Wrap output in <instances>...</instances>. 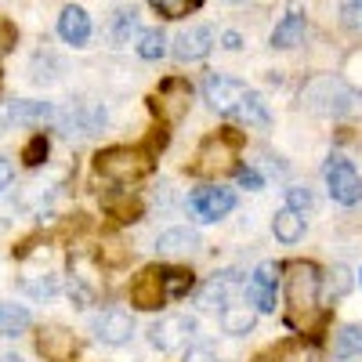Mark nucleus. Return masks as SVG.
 Masks as SVG:
<instances>
[{"mask_svg": "<svg viewBox=\"0 0 362 362\" xmlns=\"http://www.w3.org/2000/svg\"><path fill=\"white\" fill-rule=\"evenodd\" d=\"M203 98L206 105L221 112V116H232V119H243L247 127H268L272 116L264 109V98L257 90H250L243 80H232V76H206L203 80Z\"/></svg>", "mask_w": 362, "mask_h": 362, "instance_id": "f257e3e1", "label": "nucleus"}, {"mask_svg": "<svg viewBox=\"0 0 362 362\" xmlns=\"http://www.w3.org/2000/svg\"><path fill=\"white\" fill-rule=\"evenodd\" d=\"M189 286H192V276H185V272H156V268H148L131 286V297H134L138 308H163L170 297H181Z\"/></svg>", "mask_w": 362, "mask_h": 362, "instance_id": "f03ea898", "label": "nucleus"}, {"mask_svg": "<svg viewBox=\"0 0 362 362\" xmlns=\"http://www.w3.org/2000/svg\"><path fill=\"white\" fill-rule=\"evenodd\" d=\"M300 98H305L308 109H315V112H322V116H344V112H351V105H355V95H351L341 80H334V76L312 80Z\"/></svg>", "mask_w": 362, "mask_h": 362, "instance_id": "7ed1b4c3", "label": "nucleus"}, {"mask_svg": "<svg viewBox=\"0 0 362 362\" xmlns=\"http://www.w3.org/2000/svg\"><path fill=\"white\" fill-rule=\"evenodd\" d=\"M322 181H326L329 199L341 203V206H355V203L362 199V177H358L355 163L344 160V156H329V160H326Z\"/></svg>", "mask_w": 362, "mask_h": 362, "instance_id": "20e7f679", "label": "nucleus"}, {"mask_svg": "<svg viewBox=\"0 0 362 362\" xmlns=\"http://www.w3.org/2000/svg\"><path fill=\"white\" fill-rule=\"evenodd\" d=\"M235 210V192L221 185H203L189 196V214L196 221H221Z\"/></svg>", "mask_w": 362, "mask_h": 362, "instance_id": "39448f33", "label": "nucleus"}, {"mask_svg": "<svg viewBox=\"0 0 362 362\" xmlns=\"http://www.w3.org/2000/svg\"><path fill=\"white\" fill-rule=\"evenodd\" d=\"M247 300L254 312L272 315L279 308V268L276 264H257L247 279Z\"/></svg>", "mask_w": 362, "mask_h": 362, "instance_id": "423d86ee", "label": "nucleus"}, {"mask_svg": "<svg viewBox=\"0 0 362 362\" xmlns=\"http://www.w3.org/2000/svg\"><path fill=\"white\" fill-rule=\"evenodd\" d=\"M196 334V319L192 315H163L160 322H153L148 329V341L160 351H181Z\"/></svg>", "mask_w": 362, "mask_h": 362, "instance_id": "0eeeda50", "label": "nucleus"}, {"mask_svg": "<svg viewBox=\"0 0 362 362\" xmlns=\"http://www.w3.org/2000/svg\"><path fill=\"white\" fill-rule=\"evenodd\" d=\"M90 334H95V341H102L109 348H119V344H127L134 337V319L124 308H109L90 322Z\"/></svg>", "mask_w": 362, "mask_h": 362, "instance_id": "6e6552de", "label": "nucleus"}, {"mask_svg": "<svg viewBox=\"0 0 362 362\" xmlns=\"http://www.w3.org/2000/svg\"><path fill=\"white\" fill-rule=\"evenodd\" d=\"M199 247H203V239L189 225H174V228L156 235V254L160 257H192Z\"/></svg>", "mask_w": 362, "mask_h": 362, "instance_id": "1a4fd4ad", "label": "nucleus"}, {"mask_svg": "<svg viewBox=\"0 0 362 362\" xmlns=\"http://www.w3.org/2000/svg\"><path fill=\"white\" fill-rule=\"evenodd\" d=\"M210 47H214V29L210 25H189L174 37V54L181 62H199L210 54Z\"/></svg>", "mask_w": 362, "mask_h": 362, "instance_id": "9d476101", "label": "nucleus"}, {"mask_svg": "<svg viewBox=\"0 0 362 362\" xmlns=\"http://www.w3.org/2000/svg\"><path fill=\"white\" fill-rule=\"evenodd\" d=\"M319 297V272L312 264H293L290 276V305L297 308H312Z\"/></svg>", "mask_w": 362, "mask_h": 362, "instance_id": "9b49d317", "label": "nucleus"}, {"mask_svg": "<svg viewBox=\"0 0 362 362\" xmlns=\"http://www.w3.org/2000/svg\"><path fill=\"white\" fill-rule=\"evenodd\" d=\"M58 37H62L66 44H73V47H87V40H90V15L83 8L69 4L62 15H58Z\"/></svg>", "mask_w": 362, "mask_h": 362, "instance_id": "f8f14e48", "label": "nucleus"}, {"mask_svg": "<svg viewBox=\"0 0 362 362\" xmlns=\"http://www.w3.org/2000/svg\"><path fill=\"white\" fill-rule=\"evenodd\" d=\"M272 232H276L279 243L293 247V243H300V239H305L308 221H305V214H297V210L283 206V210H276V218H272Z\"/></svg>", "mask_w": 362, "mask_h": 362, "instance_id": "ddd939ff", "label": "nucleus"}, {"mask_svg": "<svg viewBox=\"0 0 362 362\" xmlns=\"http://www.w3.org/2000/svg\"><path fill=\"white\" fill-rule=\"evenodd\" d=\"M300 40H305V11L293 8L276 22V29H272V47L286 51V47H297Z\"/></svg>", "mask_w": 362, "mask_h": 362, "instance_id": "4468645a", "label": "nucleus"}, {"mask_svg": "<svg viewBox=\"0 0 362 362\" xmlns=\"http://www.w3.org/2000/svg\"><path fill=\"white\" fill-rule=\"evenodd\" d=\"M218 315H221V329H225V334H232V337L250 334L254 322H257V312L250 305H243V300H232V305H225Z\"/></svg>", "mask_w": 362, "mask_h": 362, "instance_id": "2eb2a0df", "label": "nucleus"}, {"mask_svg": "<svg viewBox=\"0 0 362 362\" xmlns=\"http://www.w3.org/2000/svg\"><path fill=\"white\" fill-rule=\"evenodd\" d=\"M232 293H235V276H218V279H210L203 290H199V308L206 312H221L225 305H232Z\"/></svg>", "mask_w": 362, "mask_h": 362, "instance_id": "dca6fc26", "label": "nucleus"}, {"mask_svg": "<svg viewBox=\"0 0 362 362\" xmlns=\"http://www.w3.org/2000/svg\"><path fill=\"white\" fill-rule=\"evenodd\" d=\"M58 119L69 127V134H73V127H76V134H95V131L105 124V109H102V105H76L73 112L58 116Z\"/></svg>", "mask_w": 362, "mask_h": 362, "instance_id": "f3484780", "label": "nucleus"}, {"mask_svg": "<svg viewBox=\"0 0 362 362\" xmlns=\"http://www.w3.org/2000/svg\"><path fill=\"white\" fill-rule=\"evenodd\" d=\"M58 119V109L51 102H11V124H51Z\"/></svg>", "mask_w": 362, "mask_h": 362, "instance_id": "a211bd4d", "label": "nucleus"}, {"mask_svg": "<svg viewBox=\"0 0 362 362\" xmlns=\"http://www.w3.org/2000/svg\"><path fill=\"white\" fill-rule=\"evenodd\" d=\"M134 33H138V11L134 8H119L112 15V22H109V40L116 47H127Z\"/></svg>", "mask_w": 362, "mask_h": 362, "instance_id": "6ab92c4d", "label": "nucleus"}, {"mask_svg": "<svg viewBox=\"0 0 362 362\" xmlns=\"http://www.w3.org/2000/svg\"><path fill=\"white\" fill-rule=\"evenodd\" d=\"M29 326H33V315L22 305H0V337H18Z\"/></svg>", "mask_w": 362, "mask_h": 362, "instance_id": "aec40b11", "label": "nucleus"}, {"mask_svg": "<svg viewBox=\"0 0 362 362\" xmlns=\"http://www.w3.org/2000/svg\"><path fill=\"white\" fill-rule=\"evenodd\" d=\"M362 355V326H341L334 334V358H355Z\"/></svg>", "mask_w": 362, "mask_h": 362, "instance_id": "412c9836", "label": "nucleus"}, {"mask_svg": "<svg viewBox=\"0 0 362 362\" xmlns=\"http://www.w3.org/2000/svg\"><path fill=\"white\" fill-rule=\"evenodd\" d=\"M138 54L145 58V62H156V58L167 54V37H163V29H141L138 33Z\"/></svg>", "mask_w": 362, "mask_h": 362, "instance_id": "4be33fe9", "label": "nucleus"}, {"mask_svg": "<svg viewBox=\"0 0 362 362\" xmlns=\"http://www.w3.org/2000/svg\"><path fill=\"white\" fill-rule=\"evenodd\" d=\"M148 4H153L163 18H185L189 11H196L203 0H148Z\"/></svg>", "mask_w": 362, "mask_h": 362, "instance_id": "5701e85b", "label": "nucleus"}, {"mask_svg": "<svg viewBox=\"0 0 362 362\" xmlns=\"http://www.w3.org/2000/svg\"><path fill=\"white\" fill-rule=\"evenodd\" d=\"M286 206H290V210H297V214H308V210L315 206L312 189H305V185H293V189H286Z\"/></svg>", "mask_w": 362, "mask_h": 362, "instance_id": "b1692460", "label": "nucleus"}, {"mask_svg": "<svg viewBox=\"0 0 362 362\" xmlns=\"http://www.w3.org/2000/svg\"><path fill=\"white\" fill-rule=\"evenodd\" d=\"M341 22L351 33H362V0H341Z\"/></svg>", "mask_w": 362, "mask_h": 362, "instance_id": "393cba45", "label": "nucleus"}, {"mask_svg": "<svg viewBox=\"0 0 362 362\" xmlns=\"http://www.w3.org/2000/svg\"><path fill=\"white\" fill-rule=\"evenodd\" d=\"M239 185H243V189H250V192H257V189H264V177L254 170V167H243V170H239Z\"/></svg>", "mask_w": 362, "mask_h": 362, "instance_id": "a878e982", "label": "nucleus"}, {"mask_svg": "<svg viewBox=\"0 0 362 362\" xmlns=\"http://www.w3.org/2000/svg\"><path fill=\"white\" fill-rule=\"evenodd\" d=\"M15 181V167H11V160L8 156H0V192H4L8 185Z\"/></svg>", "mask_w": 362, "mask_h": 362, "instance_id": "bb28decb", "label": "nucleus"}, {"mask_svg": "<svg viewBox=\"0 0 362 362\" xmlns=\"http://www.w3.org/2000/svg\"><path fill=\"white\" fill-rule=\"evenodd\" d=\"M11 127V102H0V134Z\"/></svg>", "mask_w": 362, "mask_h": 362, "instance_id": "cd10ccee", "label": "nucleus"}, {"mask_svg": "<svg viewBox=\"0 0 362 362\" xmlns=\"http://www.w3.org/2000/svg\"><path fill=\"white\" fill-rule=\"evenodd\" d=\"M221 40H225V47H228V51H239V47H243V37L232 33V29H228V33H221Z\"/></svg>", "mask_w": 362, "mask_h": 362, "instance_id": "c85d7f7f", "label": "nucleus"}, {"mask_svg": "<svg viewBox=\"0 0 362 362\" xmlns=\"http://www.w3.org/2000/svg\"><path fill=\"white\" fill-rule=\"evenodd\" d=\"M189 362H218V358L210 355L206 348H192V351H189Z\"/></svg>", "mask_w": 362, "mask_h": 362, "instance_id": "c756f323", "label": "nucleus"}, {"mask_svg": "<svg viewBox=\"0 0 362 362\" xmlns=\"http://www.w3.org/2000/svg\"><path fill=\"white\" fill-rule=\"evenodd\" d=\"M0 362H22V358H18L15 351H4V355H0Z\"/></svg>", "mask_w": 362, "mask_h": 362, "instance_id": "7c9ffc66", "label": "nucleus"}, {"mask_svg": "<svg viewBox=\"0 0 362 362\" xmlns=\"http://www.w3.org/2000/svg\"><path fill=\"white\" fill-rule=\"evenodd\" d=\"M228 4H247V0H228Z\"/></svg>", "mask_w": 362, "mask_h": 362, "instance_id": "2f4dec72", "label": "nucleus"}, {"mask_svg": "<svg viewBox=\"0 0 362 362\" xmlns=\"http://www.w3.org/2000/svg\"><path fill=\"white\" fill-rule=\"evenodd\" d=\"M358 283H362V268H358Z\"/></svg>", "mask_w": 362, "mask_h": 362, "instance_id": "473e14b6", "label": "nucleus"}]
</instances>
